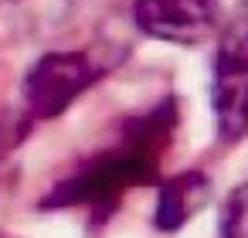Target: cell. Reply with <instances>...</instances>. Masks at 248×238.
<instances>
[{
    "label": "cell",
    "mask_w": 248,
    "mask_h": 238,
    "mask_svg": "<svg viewBox=\"0 0 248 238\" xmlns=\"http://www.w3.org/2000/svg\"><path fill=\"white\" fill-rule=\"evenodd\" d=\"M214 119L224 143L248 133V0H238L214 55Z\"/></svg>",
    "instance_id": "cell-1"
},
{
    "label": "cell",
    "mask_w": 248,
    "mask_h": 238,
    "mask_svg": "<svg viewBox=\"0 0 248 238\" xmlns=\"http://www.w3.org/2000/svg\"><path fill=\"white\" fill-rule=\"evenodd\" d=\"M99 72L102 68L85 51H55V55H45L28 72V82H24L28 109L38 119L58 116L65 106H72L75 95H82L99 79Z\"/></svg>",
    "instance_id": "cell-2"
},
{
    "label": "cell",
    "mask_w": 248,
    "mask_h": 238,
    "mask_svg": "<svg viewBox=\"0 0 248 238\" xmlns=\"http://www.w3.org/2000/svg\"><path fill=\"white\" fill-rule=\"evenodd\" d=\"M133 17L156 41L201 45L221 31V0H136Z\"/></svg>",
    "instance_id": "cell-3"
},
{
    "label": "cell",
    "mask_w": 248,
    "mask_h": 238,
    "mask_svg": "<svg viewBox=\"0 0 248 238\" xmlns=\"http://www.w3.org/2000/svg\"><path fill=\"white\" fill-rule=\"evenodd\" d=\"M221 238H248V184L228 197L221 214Z\"/></svg>",
    "instance_id": "cell-5"
},
{
    "label": "cell",
    "mask_w": 248,
    "mask_h": 238,
    "mask_svg": "<svg viewBox=\"0 0 248 238\" xmlns=\"http://www.w3.org/2000/svg\"><path fill=\"white\" fill-rule=\"evenodd\" d=\"M207 201V180L201 174H180L173 177L163 190H160V204H156V224L163 231L180 228L201 204Z\"/></svg>",
    "instance_id": "cell-4"
}]
</instances>
